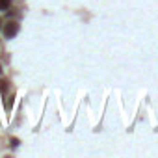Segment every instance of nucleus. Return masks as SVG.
I'll list each match as a JSON object with an SVG mask.
<instances>
[{
    "label": "nucleus",
    "mask_w": 158,
    "mask_h": 158,
    "mask_svg": "<svg viewBox=\"0 0 158 158\" xmlns=\"http://www.w3.org/2000/svg\"><path fill=\"white\" fill-rule=\"evenodd\" d=\"M17 32H19V24H17L15 21H8V23L4 24V28H2V34H4V37H8V39L15 37Z\"/></svg>",
    "instance_id": "obj_1"
},
{
    "label": "nucleus",
    "mask_w": 158,
    "mask_h": 158,
    "mask_svg": "<svg viewBox=\"0 0 158 158\" xmlns=\"http://www.w3.org/2000/svg\"><path fill=\"white\" fill-rule=\"evenodd\" d=\"M11 6V0H0V11H6Z\"/></svg>",
    "instance_id": "obj_2"
},
{
    "label": "nucleus",
    "mask_w": 158,
    "mask_h": 158,
    "mask_svg": "<svg viewBox=\"0 0 158 158\" xmlns=\"http://www.w3.org/2000/svg\"><path fill=\"white\" fill-rule=\"evenodd\" d=\"M11 106H13V97H10V101H8V104H6V108H8V110H11Z\"/></svg>",
    "instance_id": "obj_3"
},
{
    "label": "nucleus",
    "mask_w": 158,
    "mask_h": 158,
    "mask_svg": "<svg viewBox=\"0 0 158 158\" xmlns=\"http://www.w3.org/2000/svg\"><path fill=\"white\" fill-rule=\"evenodd\" d=\"M6 88H8V82L2 80V82H0V89H6Z\"/></svg>",
    "instance_id": "obj_4"
},
{
    "label": "nucleus",
    "mask_w": 158,
    "mask_h": 158,
    "mask_svg": "<svg viewBox=\"0 0 158 158\" xmlns=\"http://www.w3.org/2000/svg\"><path fill=\"white\" fill-rule=\"evenodd\" d=\"M19 145V139H11V147H17Z\"/></svg>",
    "instance_id": "obj_5"
},
{
    "label": "nucleus",
    "mask_w": 158,
    "mask_h": 158,
    "mask_svg": "<svg viewBox=\"0 0 158 158\" xmlns=\"http://www.w3.org/2000/svg\"><path fill=\"white\" fill-rule=\"evenodd\" d=\"M0 74H2V63H0Z\"/></svg>",
    "instance_id": "obj_6"
}]
</instances>
